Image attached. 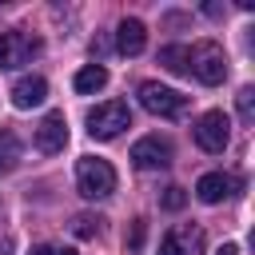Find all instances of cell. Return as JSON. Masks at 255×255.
Returning <instances> with one entry per match:
<instances>
[{"mask_svg":"<svg viewBox=\"0 0 255 255\" xmlns=\"http://www.w3.org/2000/svg\"><path fill=\"white\" fill-rule=\"evenodd\" d=\"M36 52H40V44H36L32 36H24L20 28L0 32V68H20V64H28Z\"/></svg>","mask_w":255,"mask_h":255,"instance_id":"52a82bcc","label":"cell"},{"mask_svg":"<svg viewBox=\"0 0 255 255\" xmlns=\"http://www.w3.org/2000/svg\"><path fill=\"white\" fill-rule=\"evenodd\" d=\"M76 187L84 199H108L116 191V167L100 155H84L76 163Z\"/></svg>","mask_w":255,"mask_h":255,"instance_id":"6da1fadb","label":"cell"},{"mask_svg":"<svg viewBox=\"0 0 255 255\" xmlns=\"http://www.w3.org/2000/svg\"><path fill=\"white\" fill-rule=\"evenodd\" d=\"M72 231H76L80 239H92V235L100 231V219H92V215H76V219H72Z\"/></svg>","mask_w":255,"mask_h":255,"instance_id":"ac0fdd59","label":"cell"},{"mask_svg":"<svg viewBox=\"0 0 255 255\" xmlns=\"http://www.w3.org/2000/svg\"><path fill=\"white\" fill-rule=\"evenodd\" d=\"M12 104L20 108V112H28V108H40L44 100H48V80L44 76H20L16 84H12Z\"/></svg>","mask_w":255,"mask_h":255,"instance_id":"30bf717a","label":"cell"},{"mask_svg":"<svg viewBox=\"0 0 255 255\" xmlns=\"http://www.w3.org/2000/svg\"><path fill=\"white\" fill-rule=\"evenodd\" d=\"M64 143H68V120H64V112H48L36 128V151L56 155V151H64Z\"/></svg>","mask_w":255,"mask_h":255,"instance_id":"ba28073f","label":"cell"},{"mask_svg":"<svg viewBox=\"0 0 255 255\" xmlns=\"http://www.w3.org/2000/svg\"><path fill=\"white\" fill-rule=\"evenodd\" d=\"M56 255H76V251L72 247H56Z\"/></svg>","mask_w":255,"mask_h":255,"instance_id":"7402d4cb","label":"cell"},{"mask_svg":"<svg viewBox=\"0 0 255 255\" xmlns=\"http://www.w3.org/2000/svg\"><path fill=\"white\" fill-rule=\"evenodd\" d=\"M139 104H143L151 116H159V120H179V116L187 112V96L175 92V88H163V84H155V80L139 84Z\"/></svg>","mask_w":255,"mask_h":255,"instance_id":"277c9868","label":"cell"},{"mask_svg":"<svg viewBox=\"0 0 255 255\" xmlns=\"http://www.w3.org/2000/svg\"><path fill=\"white\" fill-rule=\"evenodd\" d=\"M215 255H239V247H235V243H223V247H219Z\"/></svg>","mask_w":255,"mask_h":255,"instance_id":"44dd1931","label":"cell"},{"mask_svg":"<svg viewBox=\"0 0 255 255\" xmlns=\"http://www.w3.org/2000/svg\"><path fill=\"white\" fill-rule=\"evenodd\" d=\"M203 251V231L199 227H175L159 239V255H199Z\"/></svg>","mask_w":255,"mask_h":255,"instance_id":"9c48e42d","label":"cell"},{"mask_svg":"<svg viewBox=\"0 0 255 255\" xmlns=\"http://www.w3.org/2000/svg\"><path fill=\"white\" fill-rule=\"evenodd\" d=\"M143 235H147V223L135 219V223H131V235H128V251H139V247H143Z\"/></svg>","mask_w":255,"mask_h":255,"instance_id":"d6986e66","label":"cell"},{"mask_svg":"<svg viewBox=\"0 0 255 255\" xmlns=\"http://www.w3.org/2000/svg\"><path fill=\"white\" fill-rule=\"evenodd\" d=\"M72 88H76L80 96L104 92V88H108V68H104V64H88V68H80V72H76V80H72Z\"/></svg>","mask_w":255,"mask_h":255,"instance_id":"4fadbf2b","label":"cell"},{"mask_svg":"<svg viewBox=\"0 0 255 255\" xmlns=\"http://www.w3.org/2000/svg\"><path fill=\"white\" fill-rule=\"evenodd\" d=\"M131 163L139 171H159V167L171 163V143L159 139V135H143V139L131 143Z\"/></svg>","mask_w":255,"mask_h":255,"instance_id":"8992f818","label":"cell"},{"mask_svg":"<svg viewBox=\"0 0 255 255\" xmlns=\"http://www.w3.org/2000/svg\"><path fill=\"white\" fill-rule=\"evenodd\" d=\"M235 104H239V120H243V124H251V120H255V88H251V84H247V88H239Z\"/></svg>","mask_w":255,"mask_h":255,"instance_id":"2e32d148","label":"cell"},{"mask_svg":"<svg viewBox=\"0 0 255 255\" xmlns=\"http://www.w3.org/2000/svg\"><path fill=\"white\" fill-rule=\"evenodd\" d=\"M159 64L167 72H187L191 68V48L187 44H167V48H159Z\"/></svg>","mask_w":255,"mask_h":255,"instance_id":"5bb4252c","label":"cell"},{"mask_svg":"<svg viewBox=\"0 0 255 255\" xmlns=\"http://www.w3.org/2000/svg\"><path fill=\"white\" fill-rule=\"evenodd\" d=\"M20 159V139L12 131H0V167H16Z\"/></svg>","mask_w":255,"mask_h":255,"instance_id":"9a60e30c","label":"cell"},{"mask_svg":"<svg viewBox=\"0 0 255 255\" xmlns=\"http://www.w3.org/2000/svg\"><path fill=\"white\" fill-rule=\"evenodd\" d=\"M159 203H163L167 211H179V207L187 203V191H183V187H163V195H159Z\"/></svg>","mask_w":255,"mask_h":255,"instance_id":"e0dca14e","label":"cell"},{"mask_svg":"<svg viewBox=\"0 0 255 255\" xmlns=\"http://www.w3.org/2000/svg\"><path fill=\"white\" fill-rule=\"evenodd\" d=\"M195 195H199V203H219V199H227V195H231V175H223V171L199 175Z\"/></svg>","mask_w":255,"mask_h":255,"instance_id":"7c38bea8","label":"cell"},{"mask_svg":"<svg viewBox=\"0 0 255 255\" xmlns=\"http://www.w3.org/2000/svg\"><path fill=\"white\" fill-rule=\"evenodd\" d=\"M187 72H195V80L207 84V88L223 84V76H227V56H223V48H219L215 40H199V44L191 48V68H187Z\"/></svg>","mask_w":255,"mask_h":255,"instance_id":"3957f363","label":"cell"},{"mask_svg":"<svg viewBox=\"0 0 255 255\" xmlns=\"http://www.w3.org/2000/svg\"><path fill=\"white\" fill-rule=\"evenodd\" d=\"M227 139H231V120H227L223 112H203V116L195 120V143H199L203 151L219 155V151L227 147Z\"/></svg>","mask_w":255,"mask_h":255,"instance_id":"5b68a950","label":"cell"},{"mask_svg":"<svg viewBox=\"0 0 255 255\" xmlns=\"http://www.w3.org/2000/svg\"><path fill=\"white\" fill-rule=\"evenodd\" d=\"M143 44H147V28H143V20H135V16L120 20V28H116V48H120L124 56H139Z\"/></svg>","mask_w":255,"mask_h":255,"instance_id":"8fae6325","label":"cell"},{"mask_svg":"<svg viewBox=\"0 0 255 255\" xmlns=\"http://www.w3.org/2000/svg\"><path fill=\"white\" fill-rule=\"evenodd\" d=\"M124 128H131V108L124 100H108V104H96L88 112V135L92 139H116Z\"/></svg>","mask_w":255,"mask_h":255,"instance_id":"7a4b0ae2","label":"cell"},{"mask_svg":"<svg viewBox=\"0 0 255 255\" xmlns=\"http://www.w3.org/2000/svg\"><path fill=\"white\" fill-rule=\"evenodd\" d=\"M28 255H56V247H48V243H40V247H32Z\"/></svg>","mask_w":255,"mask_h":255,"instance_id":"ffe728a7","label":"cell"}]
</instances>
